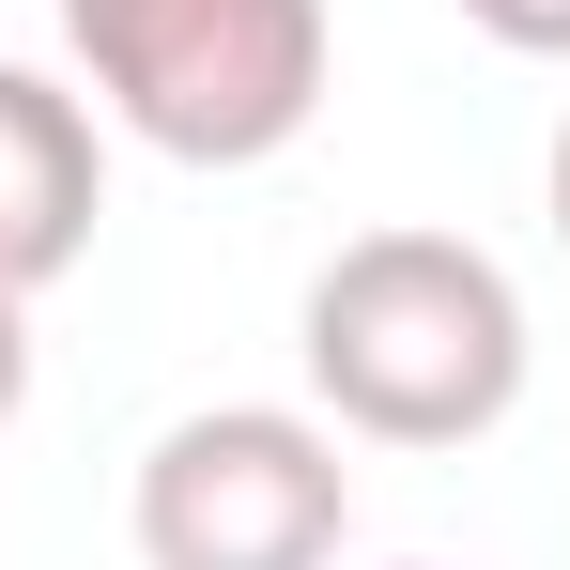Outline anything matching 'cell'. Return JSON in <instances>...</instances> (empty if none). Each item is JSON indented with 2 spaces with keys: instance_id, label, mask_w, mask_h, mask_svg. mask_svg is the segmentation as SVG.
I'll return each mask as SVG.
<instances>
[{
  "instance_id": "1",
  "label": "cell",
  "mask_w": 570,
  "mask_h": 570,
  "mask_svg": "<svg viewBox=\"0 0 570 570\" xmlns=\"http://www.w3.org/2000/svg\"><path fill=\"white\" fill-rule=\"evenodd\" d=\"M293 355L340 448H478L509 432V401L540 371L509 263L463 232H355L293 308Z\"/></svg>"
},
{
  "instance_id": "2",
  "label": "cell",
  "mask_w": 570,
  "mask_h": 570,
  "mask_svg": "<svg viewBox=\"0 0 570 570\" xmlns=\"http://www.w3.org/2000/svg\"><path fill=\"white\" fill-rule=\"evenodd\" d=\"M62 16V78L94 94L170 170H263L324 124L340 31L324 0H47Z\"/></svg>"
},
{
  "instance_id": "3",
  "label": "cell",
  "mask_w": 570,
  "mask_h": 570,
  "mask_svg": "<svg viewBox=\"0 0 570 570\" xmlns=\"http://www.w3.org/2000/svg\"><path fill=\"white\" fill-rule=\"evenodd\" d=\"M139 570H340L355 463L308 401H200L139 448Z\"/></svg>"
},
{
  "instance_id": "4",
  "label": "cell",
  "mask_w": 570,
  "mask_h": 570,
  "mask_svg": "<svg viewBox=\"0 0 570 570\" xmlns=\"http://www.w3.org/2000/svg\"><path fill=\"white\" fill-rule=\"evenodd\" d=\"M94 216H108V139L94 94L47 78V62H0V293H62L94 263Z\"/></svg>"
},
{
  "instance_id": "5",
  "label": "cell",
  "mask_w": 570,
  "mask_h": 570,
  "mask_svg": "<svg viewBox=\"0 0 570 570\" xmlns=\"http://www.w3.org/2000/svg\"><path fill=\"white\" fill-rule=\"evenodd\" d=\"M463 16L509 47V62H570V0H463Z\"/></svg>"
},
{
  "instance_id": "6",
  "label": "cell",
  "mask_w": 570,
  "mask_h": 570,
  "mask_svg": "<svg viewBox=\"0 0 570 570\" xmlns=\"http://www.w3.org/2000/svg\"><path fill=\"white\" fill-rule=\"evenodd\" d=\"M16 416H31V308L0 293V432H16Z\"/></svg>"
},
{
  "instance_id": "7",
  "label": "cell",
  "mask_w": 570,
  "mask_h": 570,
  "mask_svg": "<svg viewBox=\"0 0 570 570\" xmlns=\"http://www.w3.org/2000/svg\"><path fill=\"white\" fill-rule=\"evenodd\" d=\"M540 216H556V247H570V124H556V155H540Z\"/></svg>"
},
{
  "instance_id": "8",
  "label": "cell",
  "mask_w": 570,
  "mask_h": 570,
  "mask_svg": "<svg viewBox=\"0 0 570 570\" xmlns=\"http://www.w3.org/2000/svg\"><path fill=\"white\" fill-rule=\"evenodd\" d=\"M416 570H432V556H416Z\"/></svg>"
}]
</instances>
